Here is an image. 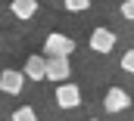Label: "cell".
<instances>
[{
	"instance_id": "6da1fadb",
	"label": "cell",
	"mask_w": 134,
	"mask_h": 121,
	"mask_svg": "<svg viewBox=\"0 0 134 121\" xmlns=\"http://www.w3.org/2000/svg\"><path fill=\"white\" fill-rule=\"evenodd\" d=\"M53 99H56L59 109H78V106H81V90H78V84L63 81V84L56 87V93H53Z\"/></svg>"
},
{
	"instance_id": "7a4b0ae2",
	"label": "cell",
	"mask_w": 134,
	"mask_h": 121,
	"mask_svg": "<svg viewBox=\"0 0 134 121\" xmlns=\"http://www.w3.org/2000/svg\"><path fill=\"white\" fill-rule=\"evenodd\" d=\"M44 50H47V56H69V53L75 50V40H72L69 34L53 31V34H47V40H44Z\"/></svg>"
},
{
	"instance_id": "3957f363",
	"label": "cell",
	"mask_w": 134,
	"mask_h": 121,
	"mask_svg": "<svg viewBox=\"0 0 134 121\" xmlns=\"http://www.w3.org/2000/svg\"><path fill=\"white\" fill-rule=\"evenodd\" d=\"M87 44H91V50H94V53H100V56H109V53H112V47H115V34H112V31L109 28H94L91 31V40H87Z\"/></svg>"
},
{
	"instance_id": "277c9868",
	"label": "cell",
	"mask_w": 134,
	"mask_h": 121,
	"mask_svg": "<svg viewBox=\"0 0 134 121\" xmlns=\"http://www.w3.org/2000/svg\"><path fill=\"white\" fill-rule=\"evenodd\" d=\"M69 75H72L69 56H47V81H56V84H63Z\"/></svg>"
},
{
	"instance_id": "5b68a950",
	"label": "cell",
	"mask_w": 134,
	"mask_h": 121,
	"mask_svg": "<svg viewBox=\"0 0 134 121\" xmlns=\"http://www.w3.org/2000/svg\"><path fill=\"white\" fill-rule=\"evenodd\" d=\"M103 106H106V112H125L128 106H131V96H128V90H122V87H109L106 90V96H103Z\"/></svg>"
},
{
	"instance_id": "8992f818",
	"label": "cell",
	"mask_w": 134,
	"mask_h": 121,
	"mask_svg": "<svg viewBox=\"0 0 134 121\" xmlns=\"http://www.w3.org/2000/svg\"><path fill=\"white\" fill-rule=\"evenodd\" d=\"M22 87H25V75L16 71V68H3V75H0V90L9 93V96H19Z\"/></svg>"
},
{
	"instance_id": "52a82bcc",
	"label": "cell",
	"mask_w": 134,
	"mask_h": 121,
	"mask_svg": "<svg viewBox=\"0 0 134 121\" xmlns=\"http://www.w3.org/2000/svg\"><path fill=\"white\" fill-rule=\"evenodd\" d=\"M22 75L28 78V81H47V56H41V53H34L25 59V68H22Z\"/></svg>"
},
{
	"instance_id": "ba28073f",
	"label": "cell",
	"mask_w": 134,
	"mask_h": 121,
	"mask_svg": "<svg viewBox=\"0 0 134 121\" xmlns=\"http://www.w3.org/2000/svg\"><path fill=\"white\" fill-rule=\"evenodd\" d=\"M9 9H13L16 19H31L34 13H37V0H13Z\"/></svg>"
},
{
	"instance_id": "9c48e42d",
	"label": "cell",
	"mask_w": 134,
	"mask_h": 121,
	"mask_svg": "<svg viewBox=\"0 0 134 121\" xmlns=\"http://www.w3.org/2000/svg\"><path fill=\"white\" fill-rule=\"evenodd\" d=\"M13 121H37V115H34L31 106H19V109L13 112Z\"/></svg>"
},
{
	"instance_id": "30bf717a",
	"label": "cell",
	"mask_w": 134,
	"mask_h": 121,
	"mask_svg": "<svg viewBox=\"0 0 134 121\" xmlns=\"http://www.w3.org/2000/svg\"><path fill=\"white\" fill-rule=\"evenodd\" d=\"M63 6H66L69 13H87L91 9V0H63Z\"/></svg>"
},
{
	"instance_id": "8fae6325",
	"label": "cell",
	"mask_w": 134,
	"mask_h": 121,
	"mask_svg": "<svg viewBox=\"0 0 134 121\" xmlns=\"http://www.w3.org/2000/svg\"><path fill=\"white\" fill-rule=\"evenodd\" d=\"M119 13L128 19V22H134V0H122V6H119Z\"/></svg>"
},
{
	"instance_id": "7c38bea8",
	"label": "cell",
	"mask_w": 134,
	"mask_h": 121,
	"mask_svg": "<svg viewBox=\"0 0 134 121\" xmlns=\"http://www.w3.org/2000/svg\"><path fill=\"white\" fill-rule=\"evenodd\" d=\"M122 71H128V75H134V50H128V53L122 56Z\"/></svg>"
},
{
	"instance_id": "4fadbf2b",
	"label": "cell",
	"mask_w": 134,
	"mask_h": 121,
	"mask_svg": "<svg viewBox=\"0 0 134 121\" xmlns=\"http://www.w3.org/2000/svg\"><path fill=\"white\" fill-rule=\"evenodd\" d=\"M94 121H100V118H94Z\"/></svg>"
},
{
	"instance_id": "5bb4252c",
	"label": "cell",
	"mask_w": 134,
	"mask_h": 121,
	"mask_svg": "<svg viewBox=\"0 0 134 121\" xmlns=\"http://www.w3.org/2000/svg\"><path fill=\"white\" fill-rule=\"evenodd\" d=\"M0 37H3V34H0Z\"/></svg>"
}]
</instances>
